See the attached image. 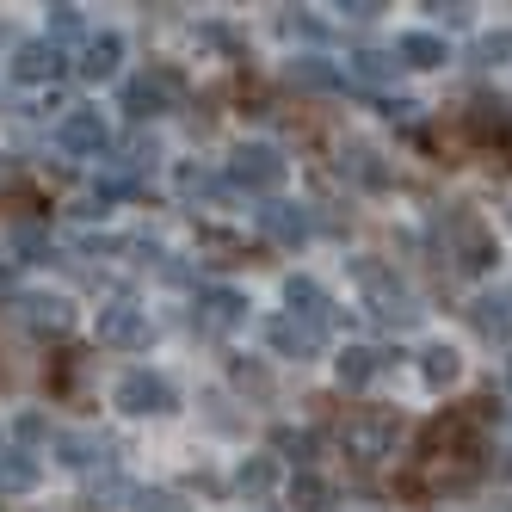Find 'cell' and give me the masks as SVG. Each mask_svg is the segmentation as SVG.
I'll use <instances>...</instances> for the list:
<instances>
[{"label":"cell","mask_w":512,"mask_h":512,"mask_svg":"<svg viewBox=\"0 0 512 512\" xmlns=\"http://www.w3.org/2000/svg\"><path fill=\"white\" fill-rule=\"evenodd\" d=\"M13 75H19V81H56V75H62V50H56V44H44V38L19 44Z\"/></svg>","instance_id":"obj_12"},{"label":"cell","mask_w":512,"mask_h":512,"mask_svg":"<svg viewBox=\"0 0 512 512\" xmlns=\"http://www.w3.org/2000/svg\"><path fill=\"white\" fill-rule=\"evenodd\" d=\"M457 371H463V358H457L451 346H432V352H426V383L445 389V383H457Z\"/></svg>","instance_id":"obj_22"},{"label":"cell","mask_w":512,"mask_h":512,"mask_svg":"<svg viewBox=\"0 0 512 512\" xmlns=\"http://www.w3.org/2000/svg\"><path fill=\"white\" fill-rule=\"evenodd\" d=\"M475 62H488V68L512 62V31H494V38H482V44H475Z\"/></svg>","instance_id":"obj_25"},{"label":"cell","mask_w":512,"mask_h":512,"mask_svg":"<svg viewBox=\"0 0 512 512\" xmlns=\"http://www.w3.org/2000/svg\"><path fill=\"white\" fill-rule=\"evenodd\" d=\"M56 136H62L68 155H99L105 142H112V136H105V124H99V112H68Z\"/></svg>","instance_id":"obj_11"},{"label":"cell","mask_w":512,"mask_h":512,"mask_svg":"<svg viewBox=\"0 0 512 512\" xmlns=\"http://www.w3.org/2000/svg\"><path fill=\"white\" fill-rule=\"evenodd\" d=\"M19 315L38 327V334H68V327H75V309H68V297H19Z\"/></svg>","instance_id":"obj_13"},{"label":"cell","mask_w":512,"mask_h":512,"mask_svg":"<svg viewBox=\"0 0 512 512\" xmlns=\"http://www.w3.org/2000/svg\"><path fill=\"white\" fill-rule=\"evenodd\" d=\"M118 56H124V38H118V31H99V38L87 44V56H81V75H87V81L118 75Z\"/></svg>","instance_id":"obj_15"},{"label":"cell","mask_w":512,"mask_h":512,"mask_svg":"<svg viewBox=\"0 0 512 512\" xmlns=\"http://www.w3.org/2000/svg\"><path fill=\"white\" fill-rule=\"evenodd\" d=\"M327 506H334L327 482H315V475H297V482H290V512H327Z\"/></svg>","instance_id":"obj_19"},{"label":"cell","mask_w":512,"mask_h":512,"mask_svg":"<svg viewBox=\"0 0 512 512\" xmlns=\"http://www.w3.org/2000/svg\"><path fill=\"white\" fill-rule=\"evenodd\" d=\"M290 81H297V87H315V93H327V87H340V68H327V62L303 56V62H290Z\"/></svg>","instance_id":"obj_20"},{"label":"cell","mask_w":512,"mask_h":512,"mask_svg":"<svg viewBox=\"0 0 512 512\" xmlns=\"http://www.w3.org/2000/svg\"><path fill=\"white\" fill-rule=\"evenodd\" d=\"M358 284H364V297H371V315H383L389 327H408V321H420L414 297H408V290H401V278H389L383 266L358 260Z\"/></svg>","instance_id":"obj_3"},{"label":"cell","mask_w":512,"mask_h":512,"mask_svg":"<svg viewBox=\"0 0 512 512\" xmlns=\"http://www.w3.org/2000/svg\"><path fill=\"white\" fill-rule=\"evenodd\" d=\"M50 25H56V31H75V25H81V7H50Z\"/></svg>","instance_id":"obj_31"},{"label":"cell","mask_w":512,"mask_h":512,"mask_svg":"<svg viewBox=\"0 0 512 512\" xmlns=\"http://www.w3.org/2000/svg\"><path fill=\"white\" fill-rule=\"evenodd\" d=\"M395 414H352L346 420V432H340V445H346V457H358V463H377V457H389L395 451Z\"/></svg>","instance_id":"obj_5"},{"label":"cell","mask_w":512,"mask_h":512,"mask_svg":"<svg viewBox=\"0 0 512 512\" xmlns=\"http://www.w3.org/2000/svg\"><path fill=\"white\" fill-rule=\"evenodd\" d=\"M266 340H272V352L278 358H315L321 352V327H309V321H297V315H272L266 321Z\"/></svg>","instance_id":"obj_8"},{"label":"cell","mask_w":512,"mask_h":512,"mask_svg":"<svg viewBox=\"0 0 512 512\" xmlns=\"http://www.w3.org/2000/svg\"><path fill=\"white\" fill-rule=\"evenodd\" d=\"M136 512H179V500H173V494H161V488H149V494L136 500Z\"/></svg>","instance_id":"obj_29"},{"label":"cell","mask_w":512,"mask_h":512,"mask_svg":"<svg viewBox=\"0 0 512 512\" xmlns=\"http://www.w3.org/2000/svg\"><path fill=\"white\" fill-rule=\"evenodd\" d=\"M284 155L278 149H266V142H241V149L229 155V179L241 192H278L284 186Z\"/></svg>","instance_id":"obj_2"},{"label":"cell","mask_w":512,"mask_h":512,"mask_svg":"<svg viewBox=\"0 0 512 512\" xmlns=\"http://www.w3.org/2000/svg\"><path fill=\"white\" fill-rule=\"evenodd\" d=\"M179 93H186V81H179L173 68H149V75H136L124 87V112L130 118H155V112H167V105H179Z\"/></svg>","instance_id":"obj_6"},{"label":"cell","mask_w":512,"mask_h":512,"mask_svg":"<svg viewBox=\"0 0 512 512\" xmlns=\"http://www.w3.org/2000/svg\"><path fill=\"white\" fill-rule=\"evenodd\" d=\"M235 482H241V494H266V488H272V457H253V463H241V475H235Z\"/></svg>","instance_id":"obj_23"},{"label":"cell","mask_w":512,"mask_h":512,"mask_svg":"<svg viewBox=\"0 0 512 512\" xmlns=\"http://www.w3.org/2000/svg\"><path fill=\"white\" fill-rule=\"evenodd\" d=\"M272 445H278L284 457H297V463H309V451H315V438H309V432H290V426H284V432L272 438Z\"/></svg>","instance_id":"obj_27"},{"label":"cell","mask_w":512,"mask_h":512,"mask_svg":"<svg viewBox=\"0 0 512 512\" xmlns=\"http://www.w3.org/2000/svg\"><path fill=\"white\" fill-rule=\"evenodd\" d=\"M260 229H266L272 241H284V247H303V241H309V216H303L297 204H266V210H260Z\"/></svg>","instance_id":"obj_14"},{"label":"cell","mask_w":512,"mask_h":512,"mask_svg":"<svg viewBox=\"0 0 512 512\" xmlns=\"http://www.w3.org/2000/svg\"><path fill=\"white\" fill-rule=\"evenodd\" d=\"M99 340L118 346V352H142L149 346V315H142L136 303H105L99 309Z\"/></svg>","instance_id":"obj_7"},{"label":"cell","mask_w":512,"mask_h":512,"mask_svg":"<svg viewBox=\"0 0 512 512\" xmlns=\"http://www.w3.org/2000/svg\"><path fill=\"white\" fill-rule=\"evenodd\" d=\"M334 371H340V389H364V383L383 371V352H371V346H346Z\"/></svg>","instance_id":"obj_16"},{"label":"cell","mask_w":512,"mask_h":512,"mask_svg":"<svg viewBox=\"0 0 512 512\" xmlns=\"http://www.w3.org/2000/svg\"><path fill=\"white\" fill-rule=\"evenodd\" d=\"M346 167L364 179V186H389V173L377 167V155H371V149H352V155H346Z\"/></svg>","instance_id":"obj_26"},{"label":"cell","mask_w":512,"mask_h":512,"mask_svg":"<svg viewBox=\"0 0 512 512\" xmlns=\"http://www.w3.org/2000/svg\"><path fill=\"white\" fill-rule=\"evenodd\" d=\"M426 13H438L445 25H469V7H463V0H451V7H426Z\"/></svg>","instance_id":"obj_30"},{"label":"cell","mask_w":512,"mask_h":512,"mask_svg":"<svg viewBox=\"0 0 512 512\" xmlns=\"http://www.w3.org/2000/svg\"><path fill=\"white\" fill-rule=\"evenodd\" d=\"M438 241H445V260H457V272H488L500 260V253H494V229L475 210H463V204L438 216Z\"/></svg>","instance_id":"obj_1"},{"label":"cell","mask_w":512,"mask_h":512,"mask_svg":"<svg viewBox=\"0 0 512 512\" xmlns=\"http://www.w3.org/2000/svg\"><path fill=\"white\" fill-rule=\"evenodd\" d=\"M475 327H482L488 340H506V327H512L506 321V303H475Z\"/></svg>","instance_id":"obj_24"},{"label":"cell","mask_w":512,"mask_h":512,"mask_svg":"<svg viewBox=\"0 0 512 512\" xmlns=\"http://www.w3.org/2000/svg\"><path fill=\"white\" fill-rule=\"evenodd\" d=\"M247 321V303L235 290H198V327L204 334H229V327Z\"/></svg>","instance_id":"obj_9"},{"label":"cell","mask_w":512,"mask_h":512,"mask_svg":"<svg viewBox=\"0 0 512 512\" xmlns=\"http://www.w3.org/2000/svg\"><path fill=\"white\" fill-rule=\"evenodd\" d=\"M352 68H358L364 81H383V75H389V56H371V50H364V56H352Z\"/></svg>","instance_id":"obj_28"},{"label":"cell","mask_w":512,"mask_h":512,"mask_svg":"<svg viewBox=\"0 0 512 512\" xmlns=\"http://www.w3.org/2000/svg\"><path fill=\"white\" fill-rule=\"evenodd\" d=\"M118 408L136 414V420H149V414H173L179 401H173V383L155 377V371H124L118 377Z\"/></svg>","instance_id":"obj_4"},{"label":"cell","mask_w":512,"mask_h":512,"mask_svg":"<svg viewBox=\"0 0 512 512\" xmlns=\"http://www.w3.org/2000/svg\"><path fill=\"white\" fill-rule=\"evenodd\" d=\"M395 56L408 62V68H438V62H445V38H432V31H408V38L395 44Z\"/></svg>","instance_id":"obj_18"},{"label":"cell","mask_w":512,"mask_h":512,"mask_svg":"<svg viewBox=\"0 0 512 512\" xmlns=\"http://www.w3.org/2000/svg\"><path fill=\"white\" fill-rule=\"evenodd\" d=\"M469 130L475 136H512V105L506 99H475L469 105Z\"/></svg>","instance_id":"obj_17"},{"label":"cell","mask_w":512,"mask_h":512,"mask_svg":"<svg viewBox=\"0 0 512 512\" xmlns=\"http://www.w3.org/2000/svg\"><path fill=\"white\" fill-rule=\"evenodd\" d=\"M284 303L297 309V321H309V327H327V321L340 315V309H334V297H327L315 278H290V284H284Z\"/></svg>","instance_id":"obj_10"},{"label":"cell","mask_w":512,"mask_h":512,"mask_svg":"<svg viewBox=\"0 0 512 512\" xmlns=\"http://www.w3.org/2000/svg\"><path fill=\"white\" fill-rule=\"evenodd\" d=\"M31 482H38V463H25L19 451H13V457H0V488H7V494H25Z\"/></svg>","instance_id":"obj_21"},{"label":"cell","mask_w":512,"mask_h":512,"mask_svg":"<svg viewBox=\"0 0 512 512\" xmlns=\"http://www.w3.org/2000/svg\"><path fill=\"white\" fill-rule=\"evenodd\" d=\"M340 13H352V19H377L383 7H377V0H352V7H340Z\"/></svg>","instance_id":"obj_32"}]
</instances>
